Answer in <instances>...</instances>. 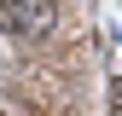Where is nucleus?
Masks as SVG:
<instances>
[{"label": "nucleus", "instance_id": "nucleus-1", "mask_svg": "<svg viewBox=\"0 0 122 116\" xmlns=\"http://www.w3.org/2000/svg\"><path fill=\"white\" fill-rule=\"evenodd\" d=\"M52 18H58V6H52V0H0V23H6L12 35H23V41L47 35Z\"/></svg>", "mask_w": 122, "mask_h": 116}]
</instances>
